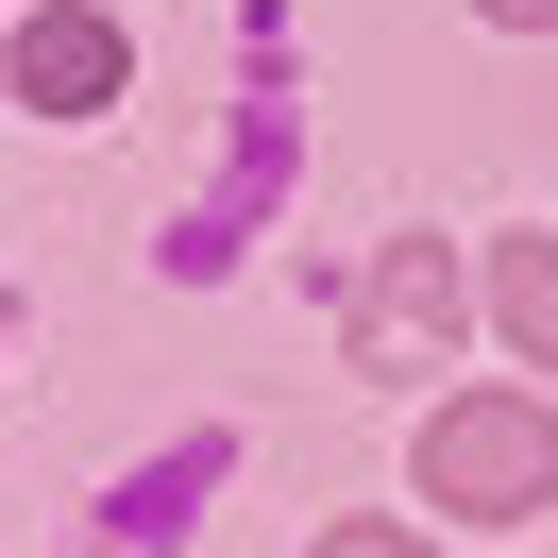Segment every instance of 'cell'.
I'll list each match as a JSON object with an SVG mask.
<instances>
[{"mask_svg":"<svg viewBox=\"0 0 558 558\" xmlns=\"http://www.w3.org/2000/svg\"><path fill=\"white\" fill-rule=\"evenodd\" d=\"M542 490H558V407H440L423 423V508L508 524V508H542Z\"/></svg>","mask_w":558,"mask_h":558,"instance_id":"cell-1","label":"cell"},{"mask_svg":"<svg viewBox=\"0 0 558 558\" xmlns=\"http://www.w3.org/2000/svg\"><path fill=\"white\" fill-rule=\"evenodd\" d=\"M457 305H474V271H457L440 238H389L373 288H355V373H423V355L457 339Z\"/></svg>","mask_w":558,"mask_h":558,"instance_id":"cell-2","label":"cell"},{"mask_svg":"<svg viewBox=\"0 0 558 558\" xmlns=\"http://www.w3.org/2000/svg\"><path fill=\"white\" fill-rule=\"evenodd\" d=\"M0 85H17V51H0Z\"/></svg>","mask_w":558,"mask_h":558,"instance_id":"cell-7","label":"cell"},{"mask_svg":"<svg viewBox=\"0 0 558 558\" xmlns=\"http://www.w3.org/2000/svg\"><path fill=\"white\" fill-rule=\"evenodd\" d=\"M119 85H136V51H119V17H85V0L17 35V102H35V119H102Z\"/></svg>","mask_w":558,"mask_h":558,"instance_id":"cell-3","label":"cell"},{"mask_svg":"<svg viewBox=\"0 0 558 558\" xmlns=\"http://www.w3.org/2000/svg\"><path fill=\"white\" fill-rule=\"evenodd\" d=\"M474 17H508V35H558V0H474Z\"/></svg>","mask_w":558,"mask_h":558,"instance_id":"cell-5","label":"cell"},{"mask_svg":"<svg viewBox=\"0 0 558 558\" xmlns=\"http://www.w3.org/2000/svg\"><path fill=\"white\" fill-rule=\"evenodd\" d=\"M490 322L558 373V238H490Z\"/></svg>","mask_w":558,"mask_h":558,"instance_id":"cell-4","label":"cell"},{"mask_svg":"<svg viewBox=\"0 0 558 558\" xmlns=\"http://www.w3.org/2000/svg\"><path fill=\"white\" fill-rule=\"evenodd\" d=\"M322 558H407V542H389V524H339V542H322Z\"/></svg>","mask_w":558,"mask_h":558,"instance_id":"cell-6","label":"cell"}]
</instances>
